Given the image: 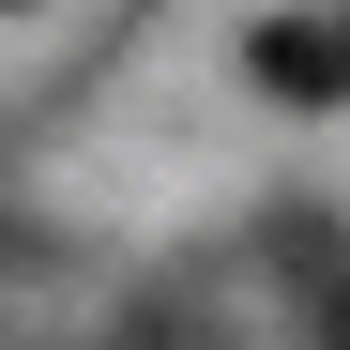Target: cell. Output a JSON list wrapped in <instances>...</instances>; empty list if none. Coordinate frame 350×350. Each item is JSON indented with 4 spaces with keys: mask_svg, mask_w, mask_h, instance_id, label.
I'll return each mask as SVG.
<instances>
[{
    "mask_svg": "<svg viewBox=\"0 0 350 350\" xmlns=\"http://www.w3.org/2000/svg\"><path fill=\"white\" fill-rule=\"evenodd\" d=\"M259 259L289 289V320H305V350H350V213L335 198H259Z\"/></svg>",
    "mask_w": 350,
    "mask_h": 350,
    "instance_id": "cell-1",
    "label": "cell"
},
{
    "mask_svg": "<svg viewBox=\"0 0 350 350\" xmlns=\"http://www.w3.org/2000/svg\"><path fill=\"white\" fill-rule=\"evenodd\" d=\"M244 77L274 107H350V0H335V16H259L244 31Z\"/></svg>",
    "mask_w": 350,
    "mask_h": 350,
    "instance_id": "cell-2",
    "label": "cell"
},
{
    "mask_svg": "<svg viewBox=\"0 0 350 350\" xmlns=\"http://www.w3.org/2000/svg\"><path fill=\"white\" fill-rule=\"evenodd\" d=\"M0 16H16V0H0Z\"/></svg>",
    "mask_w": 350,
    "mask_h": 350,
    "instance_id": "cell-3",
    "label": "cell"
}]
</instances>
